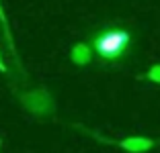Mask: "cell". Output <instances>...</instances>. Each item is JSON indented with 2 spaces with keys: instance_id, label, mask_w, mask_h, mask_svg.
Instances as JSON below:
<instances>
[{
  "instance_id": "3957f363",
  "label": "cell",
  "mask_w": 160,
  "mask_h": 153,
  "mask_svg": "<svg viewBox=\"0 0 160 153\" xmlns=\"http://www.w3.org/2000/svg\"><path fill=\"white\" fill-rule=\"evenodd\" d=\"M70 57H72V61H74V63L84 65V63H88V61H90V51H88V47H86V45L78 43V45L72 49Z\"/></svg>"
},
{
  "instance_id": "277c9868",
  "label": "cell",
  "mask_w": 160,
  "mask_h": 153,
  "mask_svg": "<svg viewBox=\"0 0 160 153\" xmlns=\"http://www.w3.org/2000/svg\"><path fill=\"white\" fill-rule=\"evenodd\" d=\"M148 141H142V139H127L123 141V147L129 149V151H140V149H146L148 147Z\"/></svg>"
},
{
  "instance_id": "8992f818",
  "label": "cell",
  "mask_w": 160,
  "mask_h": 153,
  "mask_svg": "<svg viewBox=\"0 0 160 153\" xmlns=\"http://www.w3.org/2000/svg\"><path fill=\"white\" fill-rule=\"evenodd\" d=\"M0 72H6V65H4V61H2V57H0Z\"/></svg>"
},
{
  "instance_id": "5b68a950",
  "label": "cell",
  "mask_w": 160,
  "mask_h": 153,
  "mask_svg": "<svg viewBox=\"0 0 160 153\" xmlns=\"http://www.w3.org/2000/svg\"><path fill=\"white\" fill-rule=\"evenodd\" d=\"M0 21L4 23V31H6V39H8V45H10V49L14 51V45H12V37H10V31H8V21H6V14H4V10H2V6H0Z\"/></svg>"
},
{
  "instance_id": "6da1fadb",
  "label": "cell",
  "mask_w": 160,
  "mask_h": 153,
  "mask_svg": "<svg viewBox=\"0 0 160 153\" xmlns=\"http://www.w3.org/2000/svg\"><path fill=\"white\" fill-rule=\"evenodd\" d=\"M129 45V33L123 29H109L94 39V51L103 59H117Z\"/></svg>"
},
{
  "instance_id": "7a4b0ae2",
  "label": "cell",
  "mask_w": 160,
  "mask_h": 153,
  "mask_svg": "<svg viewBox=\"0 0 160 153\" xmlns=\"http://www.w3.org/2000/svg\"><path fill=\"white\" fill-rule=\"evenodd\" d=\"M23 104L31 112H37V114H45V112L52 110V98H49L47 92H43V90H35V92L25 94Z\"/></svg>"
}]
</instances>
